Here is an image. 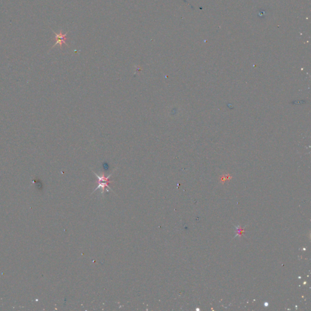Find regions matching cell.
<instances>
[{
    "instance_id": "obj_1",
    "label": "cell",
    "mask_w": 311,
    "mask_h": 311,
    "mask_svg": "<svg viewBox=\"0 0 311 311\" xmlns=\"http://www.w3.org/2000/svg\"><path fill=\"white\" fill-rule=\"evenodd\" d=\"M93 173L97 177V178L99 179L98 180V187L94 191H96L99 189H101L102 190V191H103L105 190V187H108V189H109L111 190L110 187H109V186H108V184H109V183L111 182V181H109V177H111L112 174H111L110 175H109L108 177H105L103 174H102V175H98L97 174L95 173L94 172H93Z\"/></svg>"
},
{
    "instance_id": "obj_2",
    "label": "cell",
    "mask_w": 311,
    "mask_h": 311,
    "mask_svg": "<svg viewBox=\"0 0 311 311\" xmlns=\"http://www.w3.org/2000/svg\"><path fill=\"white\" fill-rule=\"evenodd\" d=\"M53 32L55 33V35H56V39L57 42H56V44H55V45L52 47V48H53V47H55V46H56L57 45H60V46L61 48L62 47L63 44H65L66 45L68 46V45L66 44V36H67V33H68V32H67L66 33H65V34H63V33H62V30H60V33H56V32H53Z\"/></svg>"
}]
</instances>
